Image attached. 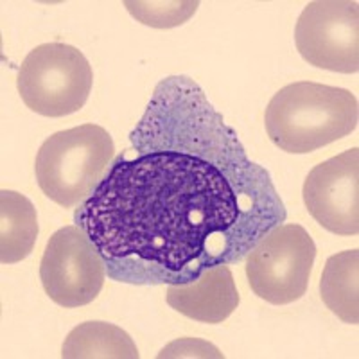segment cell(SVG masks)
I'll return each mask as SVG.
<instances>
[{"mask_svg": "<svg viewBox=\"0 0 359 359\" xmlns=\"http://www.w3.org/2000/svg\"><path fill=\"white\" fill-rule=\"evenodd\" d=\"M286 217L268 169L189 76L155 86L130 147L74 214L108 277L133 286L189 284L241 262Z\"/></svg>", "mask_w": 359, "mask_h": 359, "instance_id": "obj_1", "label": "cell"}, {"mask_svg": "<svg viewBox=\"0 0 359 359\" xmlns=\"http://www.w3.org/2000/svg\"><path fill=\"white\" fill-rule=\"evenodd\" d=\"M359 104L351 90L298 81L271 97L264 111L269 140L291 155H307L351 135Z\"/></svg>", "mask_w": 359, "mask_h": 359, "instance_id": "obj_2", "label": "cell"}, {"mask_svg": "<svg viewBox=\"0 0 359 359\" xmlns=\"http://www.w3.org/2000/svg\"><path fill=\"white\" fill-rule=\"evenodd\" d=\"M111 135L97 124L57 131L41 144L34 175L45 196L65 208L85 203L99 187L111 162Z\"/></svg>", "mask_w": 359, "mask_h": 359, "instance_id": "obj_3", "label": "cell"}, {"mask_svg": "<svg viewBox=\"0 0 359 359\" xmlns=\"http://www.w3.org/2000/svg\"><path fill=\"white\" fill-rule=\"evenodd\" d=\"M94 72L85 54L69 43H43L25 56L17 88L31 111L43 117H65L85 107Z\"/></svg>", "mask_w": 359, "mask_h": 359, "instance_id": "obj_4", "label": "cell"}, {"mask_svg": "<svg viewBox=\"0 0 359 359\" xmlns=\"http://www.w3.org/2000/svg\"><path fill=\"white\" fill-rule=\"evenodd\" d=\"M316 245L300 224H277L246 255V278L259 298L273 306L293 304L306 294Z\"/></svg>", "mask_w": 359, "mask_h": 359, "instance_id": "obj_5", "label": "cell"}, {"mask_svg": "<svg viewBox=\"0 0 359 359\" xmlns=\"http://www.w3.org/2000/svg\"><path fill=\"white\" fill-rule=\"evenodd\" d=\"M40 278L54 304L74 309L97 298L107 278V264L88 233L78 224H70L47 241Z\"/></svg>", "mask_w": 359, "mask_h": 359, "instance_id": "obj_6", "label": "cell"}, {"mask_svg": "<svg viewBox=\"0 0 359 359\" xmlns=\"http://www.w3.org/2000/svg\"><path fill=\"white\" fill-rule=\"evenodd\" d=\"M300 56L316 69L339 74L359 70V4L355 0H314L294 27Z\"/></svg>", "mask_w": 359, "mask_h": 359, "instance_id": "obj_7", "label": "cell"}, {"mask_svg": "<svg viewBox=\"0 0 359 359\" xmlns=\"http://www.w3.org/2000/svg\"><path fill=\"white\" fill-rule=\"evenodd\" d=\"M307 212L336 236L359 232V149L318 163L304 182Z\"/></svg>", "mask_w": 359, "mask_h": 359, "instance_id": "obj_8", "label": "cell"}, {"mask_svg": "<svg viewBox=\"0 0 359 359\" xmlns=\"http://www.w3.org/2000/svg\"><path fill=\"white\" fill-rule=\"evenodd\" d=\"M168 304L187 318L201 323H221L239 306L232 269L217 264L205 269L196 280L168 287Z\"/></svg>", "mask_w": 359, "mask_h": 359, "instance_id": "obj_9", "label": "cell"}, {"mask_svg": "<svg viewBox=\"0 0 359 359\" xmlns=\"http://www.w3.org/2000/svg\"><path fill=\"white\" fill-rule=\"evenodd\" d=\"M36 208L24 194L0 191V262L17 264L31 255L36 243Z\"/></svg>", "mask_w": 359, "mask_h": 359, "instance_id": "obj_10", "label": "cell"}, {"mask_svg": "<svg viewBox=\"0 0 359 359\" xmlns=\"http://www.w3.org/2000/svg\"><path fill=\"white\" fill-rule=\"evenodd\" d=\"M320 294L323 304L341 322L359 323V250H345L327 259Z\"/></svg>", "mask_w": 359, "mask_h": 359, "instance_id": "obj_11", "label": "cell"}, {"mask_svg": "<svg viewBox=\"0 0 359 359\" xmlns=\"http://www.w3.org/2000/svg\"><path fill=\"white\" fill-rule=\"evenodd\" d=\"M131 336L107 322H85L74 327L62 348L63 359H139Z\"/></svg>", "mask_w": 359, "mask_h": 359, "instance_id": "obj_12", "label": "cell"}, {"mask_svg": "<svg viewBox=\"0 0 359 359\" xmlns=\"http://www.w3.org/2000/svg\"><path fill=\"white\" fill-rule=\"evenodd\" d=\"M124 8L128 9L131 17L147 27L155 29H171L184 25L191 20V17L200 8L196 0H158V2H142V0H126Z\"/></svg>", "mask_w": 359, "mask_h": 359, "instance_id": "obj_13", "label": "cell"}]
</instances>
